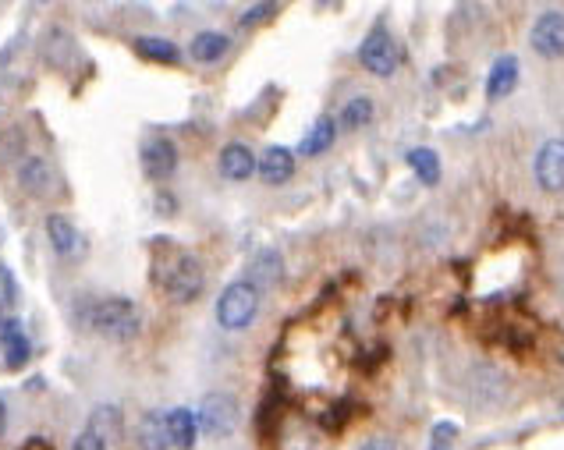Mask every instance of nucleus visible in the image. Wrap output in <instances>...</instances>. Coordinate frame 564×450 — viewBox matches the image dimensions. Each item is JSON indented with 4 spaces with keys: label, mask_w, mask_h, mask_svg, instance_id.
<instances>
[{
    "label": "nucleus",
    "mask_w": 564,
    "mask_h": 450,
    "mask_svg": "<svg viewBox=\"0 0 564 450\" xmlns=\"http://www.w3.org/2000/svg\"><path fill=\"white\" fill-rule=\"evenodd\" d=\"M153 277H157V288L167 295V302L185 305L196 302L199 291H203V266L196 256L174 249V252H160L157 266H153Z\"/></svg>",
    "instance_id": "1"
},
{
    "label": "nucleus",
    "mask_w": 564,
    "mask_h": 450,
    "mask_svg": "<svg viewBox=\"0 0 564 450\" xmlns=\"http://www.w3.org/2000/svg\"><path fill=\"white\" fill-rule=\"evenodd\" d=\"M199 429H203L206 436H213V440H224V436L235 433L238 426V401L231 394H224V390H217V394H206L203 397V408H199L196 415Z\"/></svg>",
    "instance_id": "4"
},
{
    "label": "nucleus",
    "mask_w": 564,
    "mask_h": 450,
    "mask_svg": "<svg viewBox=\"0 0 564 450\" xmlns=\"http://www.w3.org/2000/svg\"><path fill=\"white\" fill-rule=\"evenodd\" d=\"M536 181L543 192H564V139H550L536 153Z\"/></svg>",
    "instance_id": "7"
},
{
    "label": "nucleus",
    "mask_w": 564,
    "mask_h": 450,
    "mask_svg": "<svg viewBox=\"0 0 564 450\" xmlns=\"http://www.w3.org/2000/svg\"><path fill=\"white\" fill-rule=\"evenodd\" d=\"M284 277V263H281V256L277 252H259L256 259H252V266H249V280H256L252 288H274L277 280Z\"/></svg>",
    "instance_id": "16"
},
{
    "label": "nucleus",
    "mask_w": 564,
    "mask_h": 450,
    "mask_svg": "<svg viewBox=\"0 0 564 450\" xmlns=\"http://www.w3.org/2000/svg\"><path fill=\"white\" fill-rule=\"evenodd\" d=\"M220 174L228 181H245L256 174V156L242 142H231V146L220 149Z\"/></svg>",
    "instance_id": "11"
},
{
    "label": "nucleus",
    "mask_w": 564,
    "mask_h": 450,
    "mask_svg": "<svg viewBox=\"0 0 564 450\" xmlns=\"http://www.w3.org/2000/svg\"><path fill=\"white\" fill-rule=\"evenodd\" d=\"M89 429H96V433L110 443V450H114L121 440V412L114 404H103V408H96V412L89 415Z\"/></svg>",
    "instance_id": "18"
},
{
    "label": "nucleus",
    "mask_w": 564,
    "mask_h": 450,
    "mask_svg": "<svg viewBox=\"0 0 564 450\" xmlns=\"http://www.w3.org/2000/svg\"><path fill=\"white\" fill-rule=\"evenodd\" d=\"M0 348H4V362H8V369H22V365L29 362L32 344H29V337H25V326L18 323V319H4V323H0Z\"/></svg>",
    "instance_id": "9"
},
{
    "label": "nucleus",
    "mask_w": 564,
    "mask_h": 450,
    "mask_svg": "<svg viewBox=\"0 0 564 450\" xmlns=\"http://www.w3.org/2000/svg\"><path fill=\"white\" fill-rule=\"evenodd\" d=\"M455 436V426H437V433H433V450H444V443Z\"/></svg>",
    "instance_id": "26"
},
{
    "label": "nucleus",
    "mask_w": 564,
    "mask_h": 450,
    "mask_svg": "<svg viewBox=\"0 0 564 450\" xmlns=\"http://www.w3.org/2000/svg\"><path fill=\"white\" fill-rule=\"evenodd\" d=\"M139 305L132 298H103L93 309V330L110 341H128V337L139 334Z\"/></svg>",
    "instance_id": "2"
},
{
    "label": "nucleus",
    "mask_w": 564,
    "mask_h": 450,
    "mask_svg": "<svg viewBox=\"0 0 564 450\" xmlns=\"http://www.w3.org/2000/svg\"><path fill=\"white\" fill-rule=\"evenodd\" d=\"M0 323H4V302H0Z\"/></svg>",
    "instance_id": "30"
},
{
    "label": "nucleus",
    "mask_w": 564,
    "mask_h": 450,
    "mask_svg": "<svg viewBox=\"0 0 564 450\" xmlns=\"http://www.w3.org/2000/svg\"><path fill=\"white\" fill-rule=\"evenodd\" d=\"M334 135H337V125L330 121V117H320L313 128H309V135L302 139V153L306 156H320V153H327L330 146H334Z\"/></svg>",
    "instance_id": "19"
},
{
    "label": "nucleus",
    "mask_w": 564,
    "mask_h": 450,
    "mask_svg": "<svg viewBox=\"0 0 564 450\" xmlns=\"http://www.w3.org/2000/svg\"><path fill=\"white\" fill-rule=\"evenodd\" d=\"M71 450H110V443L103 440L100 433H96V429H82L79 436H75V443H71Z\"/></svg>",
    "instance_id": "24"
},
{
    "label": "nucleus",
    "mask_w": 564,
    "mask_h": 450,
    "mask_svg": "<svg viewBox=\"0 0 564 450\" xmlns=\"http://www.w3.org/2000/svg\"><path fill=\"white\" fill-rule=\"evenodd\" d=\"M369 121H373V100H369V96H355V100H348L345 110H341V128H348V132L366 128Z\"/></svg>",
    "instance_id": "22"
},
{
    "label": "nucleus",
    "mask_w": 564,
    "mask_h": 450,
    "mask_svg": "<svg viewBox=\"0 0 564 450\" xmlns=\"http://www.w3.org/2000/svg\"><path fill=\"white\" fill-rule=\"evenodd\" d=\"M135 50H139L146 61H157V64H178L181 61V50L174 47V43H167V39H157V36L135 39Z\"/></svg>",
    "instance_id": "20"
},
{
    "label": "nucleus",
    "mask_w": 564,
    "mask_h": 450,
    "mask_svg": "<svg viewBox=\"0 0 564 450\" xmlns=\"http://www.w3.org/2000/svg\"><path fill=\"white\" fill-rule=\"evenodd\" d=\"M4 429H8V404L0 397V436H4Z\"/></svg>",
    "instance_id": "28"
},
{
    "label": "nucleus",
    "mask_w": 564,
    "mask_h": 450,
    "mask_svg": "<svg viewBox=\"0 0 564 450\" xmlns=\"http://www.w3.org/2000/svg\"><path fill=\"white\" fill-rule=\"evenodd\" d=\"M359 61H362V68L373 71V75H380V78L394 75V68H398V43H394L391 32H387L384 25H376V29L362 39Z\"/></svg>",
    "instance_id": "5"
},
{
    "label": "nucleus",
    "mask_w": 564,
    "mask_h": 450,
    "mask_svg": "<svg viewBox=\"0 0 564 450\" xmlns=\"http://www.w3.org/2000/svg\"><path fill=\"white\" fill-rule=\"evenodd\" d=\"M256 171L267 185H284V181H291V174H295V156L284 146H270L267 153H263V160L256 163Z\"/></svg>",
    "instance_id": "10"
},
{
    "label": "nucleus",
    "mask_w": 564,
    "mask_h": 450,
    "mask_svg": "<svg viewBox=\"0 0 564 450\" xmlns=\"http://www.w3.org/2000/svg\"><path fill=\"white\" fill-rule=\"evenodd\" d=\"M47 234H50V245H54L61 256H75V249H79V234H75V224H71L68 217L54 213V217L47 220Z\"/></svg>",
    "instance_id": "17"
},
{
    "label": "nucleus",
    "mask_w": 564,
    "mask_h": 450,
    "mask_svg": "<svg viewBox=\"0 0 564 450\" xmlns=\"http://www.w3.org/2000/svg\"><path fill=\"white\" fill-rule=\"evenodd\" d=\"M529 43H533V50L540 57H564V15L550 11V15L536 18Z\"/></svg>",
    "instance_id": "8"
},
{
    "label": "nucleus",
    "mask_w": 564,
    "mask_h": 450,
    "mask_svg": "<svg viewBox=\"0 0 564 450\" xmlns=\"http://www.w3.org/2000/svg\"><path fill=\"white\" fill-rule=\"evenodd\" d=\"M228 47H231L228 36H220V32H196L188 54H192V61H199V64H213L228 54Z\"/></svg>",
    "instance_id": "15"
},
{
    "label": "nucleus",
    "mask_w": 564,
    "mask_h": 450,
    "mask_svg": "<svg viewBox=\"0 0 564 450\" xmlns=\"http://www.w3.org/2000/svg\"><path fill=\"white\" fill-rule=\"evenodd\" d=\"M18 178H22V185L29 188V192H47V185H50V171L43 160H25Z\"/></svg>",
    "instance_id": "23"
},
{
    "label": "nucleus",
    "mask_w": 564,
    "mask_h": 450,
    "mask_svg": "<svg viewBox=\"0 0 564 450\" xmlns=\"http://www.w3.org/2000/svg\"><path fill=\"white\" fill-rule=\"evenodd\" d=\"M362 450H394V443L391 440H369V443H362Z\"/></svg>",
    "instance_id": "27"
},
{
    "label": "nucleus",
    "mask_w": 564,
    "mask_h": 450,
    "mask_svg": "<svg viewBox=\"0 0 564 450\" xmlns=\"http://www.w3.org/2000/svg\"><path fill=\"white\" fill-rule=\"evenodd\" d=\"M270 15H277V4H256L249 15L242 18V25H256V22H267Z\"/></svg>",
    "instance_id": "25"
},
{
    "label": "nucleus",
    "mask_w": 564,
    "mask_h": 450,
    "mask_svg": "<svg viewBox=\"0 0 564 450\" xmlns=\"http://www.w3.org/2000/svg\"><path fill=\"white\" fill-rule=\"evenodd\" d=\"M408 167L416 171V178L423 181V185H437L440 181V156L433 153V149H412V153H408Z\"/></svg>",
    "instance_id": "21"
},
{
    "label": "nucleus",
    "mask_w": 564,
    "mask_h": 450,
    "mask_svg": "<svg viewBox=\"0 0 564 450\" xmlns=\"http://www.w3.org/2000/svg\"><path fill=\"white\" fill-rule=\"evenodd\" d=\"M142 171L153 181H167L178 171V149L171 139H146L142 142Z\"/></svg>",
    "instance_id": "6"
},
{
    "label": "nucleus",
    "mask_w": 564,
    "mask_h": 450,
    "mask_svg": "<svg viewBox=\"0 0 564 450\" xmlns=\"http://www.w3.org/2000/svg\"><path fill=\"white\" fill-rule=\"evenodd\" d=\"M139 447L142 450H171V440H167V415H160V412L142 415Z\"/></svg>",
    "instance_id": "14"
},
{
    "label": "nucleus",
    "mask_w": 564,
    "mask_h": 450,
    "mask_svg": "<svg viewBox=\"0 0 564 450\" xmlns=\"http://www.w3.org/2000/svg\"><path fill=\"white\" fill-rule=\"evenodd\" d=\"M196 436H199V422L188 408H174V412H167V440H171V447L192 450L196 447Z\"/></svg>",
    "instance_id": "12"
},
{
    "label": "nucleus",
    "mask_w": 564,
    "mask_h": 450,
    "mask_svg": "<svg viewBox=\"0 0 564 450\" xmlns=\"http://www.w3.org/2000/svg\"><path fill=\"white\" fill-rule=\"evenodd\" d=\"M259 312V291L249 280H235L217 298V323L224 330H245Z\"/></svg>",
    "instance_id": "3"
},
{
    "label": "nucleus",
    "mask_w": 564,
    "mask_h": 450,
    "mask_svg": "<svg viewBox=\"0 0 564 450\" xmlns=\"http://www.w3.org/2000/svg\"><path fill=\"white\" fill-rule=\"evenodd\" d=\"M25 450H50V447H47V443H29Z\"/></svg>",
    "instance_id": "29"
},
{
    "label": "nucleus",
    "mask_w": 564,
    "mask_h": 450,
    "mask_svg": "<svg viewBox=\"0 0 564 450\" xmlns=\"http://www.w3.org/2000/svg\"><path fill=\"white\" fill-rule=\"evenodd\" d=\"M518 82V57H497V64L490 68V78H486V96L490 100H501L515 89Z\"/></svg>",
    "instance_id": "13"
}]
</instances>
